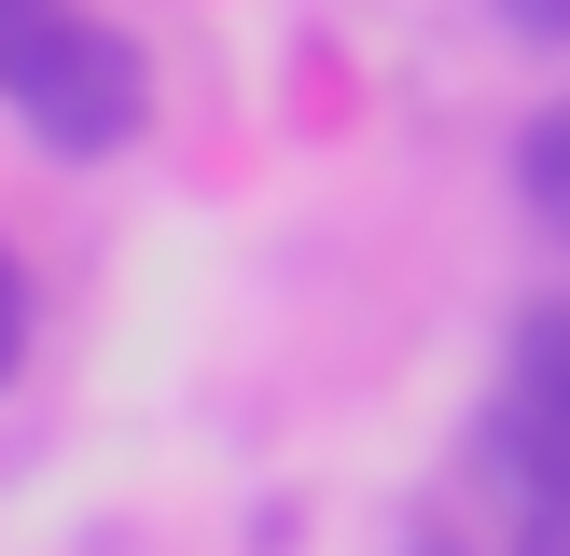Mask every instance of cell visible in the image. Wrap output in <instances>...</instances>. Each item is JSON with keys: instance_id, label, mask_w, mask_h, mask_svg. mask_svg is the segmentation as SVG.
<instances>
[{"instance_id": "8992f818", "label": "cell", "mask_w": 570, "mask_h": 556, "mask_svg": "<svg viewBox=\"0 0 570 556\" xmlns=\"http://www.w3.org/2000/svg\"><path fill=\"white\" fill-rule=\"evenodd\" d=\"M28 361V278H14V250H0V376Z\"/></svg>"}, {"instance_id": "7a4b0ae2", "label": "cell", "mask_w": 570, "mask_h": 556, "mask_svg": "<svg viewBox=\"0 0 570 556\" xmlns=\"http://www.w3.org/2000/svg\"><path fill=\"white\" fill-rule=\"evenodd\" d=\"M0 98H14V111H28V139H42V153H70V167L126 153V139L154 126V70H139V42H126V28H98L83 0H70V28H56V42L28 56Z\"/></svg>"}, {"instance_id": "277c9868", "label": "cell", "mask_w": 570, "mask_h": 556, "mask_svg": "<svg viewBox=\"0 0 570 556\" xmlns=\"http://www.w3.org/2000/svg\"><path fill=\"white\" fill-rule=\"evenodd\" d=\"M56 28H70V0H0V83H14L28 56L56 42Z\"/></svg>"}, {"instance_id": "52a82bcc", "label": "cell", "mask_w": 570, "mask_h": 556, "mask_svg": "<svg viewBox=\"0 0 570 556\" xmlns=\"http://www.w3.org/2000/svg\"><path fill=\"white\" fill-rule=\"evenodd\" d=\"M515 556H570V528H529V543H515Z\"/></svg>"}, {"instance_id": "6da1fadb", "label": "cell", "mask_w": 570, "mask_h": 556, "mask_svg": "<svg viewBox=\"0 0 570 556\" xmlns=\"http://www.w3.org/2000/svg\"><path fill=\"white\" fill-rule=\"evenodd\" d=\"M473 459H488V487L515 500L529 528H570V292L515 306L501 389H488V417H473Z\"/></svg>"}, {"instance_id": "5b68a950", "label": "cell", "mask_w": 570, "mask_h": 556, "mask_svg": "<svg viewBox=\"0 0 570 556\" xmlns=\"http://www.w3.org/2000/svg\"><path fill=\"white\" fill-rule=\"evenodd\" d=\"M515 42H543V56H570V0H488Z\"/></svg>"}, {"instance_id": "3957f363", "label": "cell", "mask_w": 570, "mask_h": 556, "mask_svg": "<svg viewBox=\"0 0 570 556\" xmlns=\"http://www.w3.org/2000/svg\"><path fill=\"white\" fill-rule=\"evenodd\" d=\"M515 195H529V222L570 250V98H543V111L515 126Z\"/></svg>"}]
</instances>
